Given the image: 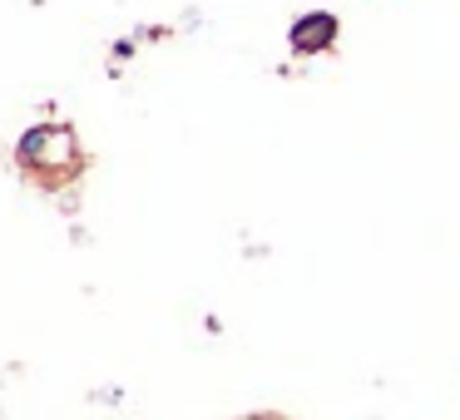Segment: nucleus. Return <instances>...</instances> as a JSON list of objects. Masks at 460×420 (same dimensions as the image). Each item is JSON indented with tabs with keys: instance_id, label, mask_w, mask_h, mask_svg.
Returning <instances> with one entry per match:
<instances>
[{
	"instance_id": "nucleus-2",
	"label": "nucleus",
	"mask_w": 460,
	"mask_h": 420,
	"mask_svg": "<svg viewBox=\"0 0 460 420\" xmlns=\"http://www.w3.org/2000/svg\"><path fill=\"white\" fill-rule=\"evenodd\" d=\"M337 40H341V21L332 11H302L288 25V50L302 55V60H317V55L337 50Z\"/></svg>"
},
{
	"instance_id": "nucleus-1",
	"label": "nucleus",
	"mask_w": 460,
	"mask_h": 420,
	"mask_svg": "<svg viewBox=\"0 0 460 420\" xmlns=\"http://www.w3.org/2000/svg\"><path fill=\"white\" fill-rule=\"evenodd\" d=\"M15 159L25 169H80V139L65 124H31L15 139Z\"/></svg>"
},
{
	"instance_id": "nucleus-3",
	"label": "nucleus",
	"mask_w": 460,
	"mask_h": 420,
	"mask_svg": "<svg viewBox=\"0 0 460 420\" xmlns=\"http://www.w3.org/2000/svg\"><path fill=\"white\" fill-rule=\"evenodd\" d=\"M134 50H139V35H134V40H119V45H114V65L134 60Z\"/></svg>"
}]
</instances>
